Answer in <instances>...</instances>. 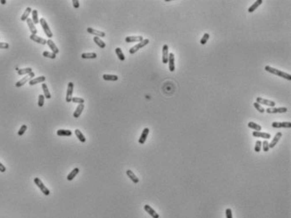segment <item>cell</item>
Returning <instances> with one entry per match:
<instances>
[{
    "label": "cell",
    "instance_id": "6da1fadb",
    "mask_svg": "<svg viewBox=\"0 0 291 218\" xmlns=\"http://www.w3.org/2000/svg\"><path fill=\"white\" fill-rule=\"evenodd\" d=\"M265 70L268 73H271L273 74H275V75H278L279 77H282L284 79H286L288 80H291V75L290 74L286 72H284V71H281L279 69H274L269 65H267L265 66Z\"/></svg>",
    "mask_w": 291,
    "mask_h": 218
},
{
    "label": "cell",
    "instance_id": "7a4b0ae2",
    "mask_svg": "<svg viewBox=\"0 0 291 218\" xmlns=\"http://www.w3.org/2000/svg\"><path fill=\"white\" fill-rule=\"evenodd\" d=\"M149 43H150V40H149V39H143L142 42H139L138 44H136L135 46H133V48H131L130 50H129V53H131V54L135 53V52H138L139 49L143 48V47H145V46L148 45Z\"/></svg>",
    "mask_w": 291,
    "mask_h": 218
},
{
    "label": "cell",
    "instance_id": "3957f363",
    "mask_svg": "<svg viewBox=\"0 0 291 218\" xmlns=\"http://www.w3.org/2000/svg\"><path fill=\"white\" fill-rule=\"evenodd\" d=\"M39 23H40L41 25V27H42V29H43V31L45 32V34H46V36H47V37L51 38V37L53 36V34H52V31L50 30V27H49V25H47V21H46V20H45L44 18H41L40 20H39Z\"/></svg>",
    "mask_w": 291,
    "mask_h": 218
},
{
    "label": "cell",
    "instance_id": "277c9868",
    "mask_svg": "<svg viewBox=\"0 0 291 218\" xmlns=\"http://www.w3.org/2000/svg\"><path fill=\"white\" fill-rule=\"evenodd\" d=\"M34 183L37 185V187L41 189V191L45 194V195H49V194H50V190L47 189L45 185H44V183H42V181H41L40 178H34Z\"/></svg>",
    "mask_w": 291,
    "mask_h": 218
},
{
    "label": "cell",
    "instance_id": "5b68a950",
    "mask_svg": "<svg viewBox=\"0 0 291 218\" xmlns=\"http://www.w3.org/2000/svg\"><path fill=\"white\" fill-rule=\"evenodd\" d=\"M33 77H35V73L34 72H31V74H26L24 78H22L20 80H19L15 84V86L16 87H21V86H23L25 83H27L28 81H30L31 80H32Z\"/></svg>",
    "mask_w": 291,
    "mask_h": 218
},
{
    "label": "cell",
    "instance_id": "8992f818",
    "mask_svg": "<svg viewBox=\"0 0 291 218\" xmlns=\"http://www.w3.org/2000/svg\"><path fill=\"white\" fill-rule=\"evenodd\" d=\"M73 93V82H69V83L68 84L67 94H66V102H72Z\"/></svg>",
    "mask_w": 291,
    "mask_h": 218
},
{
    "label": "cell",
    "instance_id": "52a82bcc",
    "mask_svg": "<svg viewBox=\"0 0 291 218\" xmlns=\"http://www.w3.org/2000/svg\"><path fill=\"white\" fill-rule=\"evenodd\" d=\"M273 128L279 129V128H290L291 123L290 122H273L272 123Z\"/></svg>",
    "mask_w": 291,
    "mask_h": 218
},
{
    "label": "cell",
    "instance_id": "ba28073f",
    "mask_svg": "<svg viewBox=\"0 0 291 218\" xmlns=\"http://www.w3.org/2000/svg\"><path fill=\"white\" fill-rule=\"evenodd\" d=\"M257 103L259 104H264V105H267V106H270L272 108L275 107V102H273V101H270V100H267V99H263L262 97H256V102Z\"/></svg>",
    "mask_w": 291,
    "mask_h": 218
},
{
    "label": "cell",
    "instance_id": "9c48e42d",
    "mask_svg": "<svg viewBox=\"0 0 291 218\" xmlns=\"http://www.w3.org/2000/svg\"><path fill=\"white\" fill-rule=\"evenodd\" d=\"M169 59V47L167 44H165L162 48V62L163 63H167Z\"/></svg>",
    "mask_w": 291,
    "mask_h": 218
},
{
    "label": "cell",
    "instance_id": "30bf717a",
    "mask_svg": "<svg viewBox=\"0 0 291 218\" xmlns=\"http://www.w3.org/2000/svg\"><path fill=\"white\" fill-rule=\"evenodd\" d=\"M265 112H267L268 113H284V112H288V108H268L267 110H265Z\"/></svg>",
    "mask_w": 291,
    "mask_h": 218
},
{
    "label": "cell",
    "instance_id": "8fae6325",
    "mask_svg": "<svg viewBox=\"0 0 291 218\" xmlns=\"http://www.w3.org/2000/svg\"><path fill=\"white\" fill-rule=\"evenodd\" d=\"M87 31H88L90 34H92L94 36H97V37H105V33L104 31H98V30H95V29L91 28V27H88V28H87Z\"/></svg>",
    "mask_w": 291,
    "mask_h": 218
},
{
    "label": "cell",
    "instance_id": "7c38bea8",
    "mask_svg": "<svg viewBox=\"0 0 291 218\" xmlns=\"http://www.w3.org/2000/svg\"><path fill=\"white\" fill-rule=\"evenodd\" d=\"M143 209L145 210L146 212L149 213V215H150L153 218H160V215L152 208L151 206H150L149 205H145L143 206Z\"/></svg>",
    "mask_w": 291,
    "mask_h": 218
},
{
    "label": "cell",
    "instance_id": "4fadbf2b",
    "mask_svg": "<svg viewBox=\"0 0 291 218\" xmlns=\"http://www.w3.org/2000/svg\"><path fill=\"white\" fill-rule=\"evenodd\" d=\"M149 133H150V129H149V128H145V129H143V132L141 134V136H140L139 140V143L140 145H143V144L145 143L146 139H147V137H148V135H149Z\"/></svg>",
    "mask_w": 291,
    "mask_h": 218
},
{
    "label": "cell",
    "instance_id": "5bb4252c",
    "mask_svg": "<svg viewBox=\"0 0 291 218\" xmlns=\"http://www.w3.org/2000/svg\"><path fill=\"white\" fill-rule=\"evenodd\" d=\"M143 40V37L142 36H127L125 38V42L130 43V42H140Z\"/></svg>",
    "mask_w": 291,
    "mask_h": 218
},
{
    "label": "cell",
    "instance_id": "9a60e30c",
    "mask_svg": "<svg viewBox=\"0 0 291 218\" xmlns=\"http://www.w3.org/2000/svg\"><path fill=\"white\" fill-rule=\"evenodd\" d=\"M30 39L31 40V41H33V42H37V43H40V44H41V45H45V44H47V40L46 39H44V38H42V37H40V36H38L37 35H31L30 36Z\"/></svg>",
    "mask_w": 291,
    "mask_h": 218
},
{
    "label": "cell",
    "instance_id": "2e32d148",
    "mask_svg": "<svg viewBox=\"0 0 291 218\" xmlns=\"http://www.w3.org/2000/svg\"><path fill=\"white\" fill-rule=\"evenodd\" d=\"M168 63H169V70L171 72H173L175 69V55L174 53L171 52L169 53V59H168Z\"/></svg>",
    "mask_w": 291,
    "mask_h": 218
},
{
    "label": "cell",
    "instance_id": "e0dca14e",
    "mask_svg": "<svg viewBox=\"0 0 291 218\" xmlns=\"http://www.w3.org/2000/svg\"><path fill=\"white\" fill-rule=\"evenodd\" d=\"M47 44L48 45V47L51 48V50H52V52H53V53L56 54V55L59 52V49H58V47L56 46V44L54 43L53 41H52L51 39H48V40H47Z\"/></svg>",
    "mask_w": 291,
    "mask_h": 218
},
{
    "label": "cell",
    "instance_id": "ac0fdd59",
    "mask_svg": "<svg viewBox=\"0 0 291 218\" xmlns=\"http://www.w3.org/2000/svg\"><path fill=\"white\" fill-rule=\"evenodd\" d=\"M45 80H46V77L41 75V76H39V77H36V78L31 80L29 81V84H30V85H35L38 83H44Z\"/></svg>",
    "mask_w": 291,
    "mask_h": 218
},
{
    "label": "cell",
    "instance_id": "d6986e66",
    "mask_svg": "<svg viewBox=\"0 0 291 218\" xmlns=\"http://www.w3.org/2000/svg\"><path fill=\"white\" fill-rule=\"evenodd\" d=\"M252 135L254 137H257V138H264L266 140H268L271 138V134L268 133H264V132H261V131H253L252 132Z\"/></svg>",
    "mask_w": 291,
    "mask_h": 218
},
{
    "label": "cell",
    "instance_id": "ffe728a7",
    "mask_svg": "<svg viewBox=\"0 0 291 218\" xmlns=\"http://www.w3.org/2000/svg\"><path fill=\"white\" fill-rule=\"evenodd\" d=\"M26 22H27L28 27H29V29H30V31H31V34H32V35H36V34H37V29L35 28V24L33 23L32 20H31V19H30V18H28V19H27V20H26Z\"/></svg>",
    "mask_w": 291,
    "mask_h": 218
},
{
    "label": "cell",
    "instance_id": "44dd1931",
    "mask_svg": "<svg viewBox=\"0 0 291 218\" xmlns=\"http://www.w3.org/2000/svg\"><path fill=\"white\" fill-rule=\"evenodd\" d=\"M282 133L281 132H279V133H277L276 134H275V136H274V138L273 139V140L271 141V143L269 144V148L271 149V148H273V147H275V145H277L278 144V142L279 141V140H280V138L282 137Z\"/></svg>",
    "mask_w": 291,
    "mask_h": 218
},
{
    "label": "cell",
    "instance_id": "7402d4cb",
    "mask_svg": "<svg viewBox=\"0 0 291 218\" xmlns=\"http://www.w3.org/2000/svg\"><path fill=\"white\" fill-rule=\"evenodd\" d=\"M84 104H79V106L76 108L74 112H73V118H79L80 115H81L82 112L84 111Z\"/></svg>",
    "mask_w": 291,
    "mask_h": 218
},
{
    "label": "cell",
    "instance_id": "603a6c76",
    "mask_svg": "<svg viewBox=\"0 0 291 218\" xmlns=\"http://www.w3.org/2000/svg\"><path fill=\"white\" fill-rule=\"evenodd\" d=\"M126 173H127V175L128 176V178H129L134 183H139V178L133 173V172H132L131 170H127Z\"/></svg>",
    "mask_w": 291,
    "mask_h": 218
},
{
    "label": "cell",
    "instance_id": "cb8c5ba5",
    "mask_svg": "<svg viewBox=\"0 0 291 218\" xmlns=\"http://www.w3.org/2000/svg\"><path fill=\"white\" fill-rule=\"evenodd\" d=\"M81 58L84 59H94L97 58V54L95 52H84L82 53Z\"/></svg>",
    "mask_w": 291,
    "mask_h": 218
},
{
    "label": "cell",
    "instance_id": "d4e9b609",
    "mask_svg": "<svg viewBox=\"0 0 291 218\" xmlns=\"http://www.w3.org/2000/svg\"><path fill=\"white\" fill-rule=\"evenodd\" d=\"M262 3H263V1H262V0H256V2H255V3H253V4H252V5L250 8H249V9H248V12L249 13L254 12V11L256 10V9H257V8H258V7H259V6H260V5Z\"/></svg>",
    "mask_w": 291,
    "mask_h": 218
},
{
    "label": "cell",
    "instance_id": "484cf974",
    "mask_svg": "<svg viewBox=\"0 0 291 218\" xmlns=\"http://www.w3.org/2000/svg\"><path fill=\"white\" fill-rule=\"evenodd\" d=\"M19 75H26L32 72L31 68H24V69H16Z\"/></svg>",
    "mask_w": 291,
    "mask_h": 218
},
{
    "label": "cell",
    "instance_id": "4316f807",
    "mask_svg": "<svg viewBox=\"0 0 291 218\" xmlns=\"http://www.w3.org/2000/svg\"><path fill=\"white\" fill-rule=\"evenodd\" d=\"M80 172V169L78 168H75L74 169H73L72 170V172H70L69 174L68 175V177H67V179L69 180V181H72L76 176H77V174Z\"/></svg>",
    "mask_w": 291,
    "mask_h": 218
},
{
    "label": "cell",
    "instance_id": "83f0119b",
    "mask_svg": "<svg viewBox=\"0 0 291 218\" xmlns=\"http://www.w3.org/2000/svg\"><path fill=\"white\" fill-rule=\"evenodd\" d=\"M103 79L105 80H110V81H116L118 80V76L116 74H103Z\"/></svg>",
    "mask_w": 291,
    "mask_h": 218
},
{
    "label": "cell",
    "instance_id": "f1b7e54d",
    "mask_svg": "<svg viewBox=\"0 0 291 218\" xmlns=\"http://www.w3.org/2000/svg\"><path fill=\"white\" fill-rule=\"evenodd\" d=\"M31 12H32V9H31V7H27V8L25 9V10H24V12L23 13V14H22V16H21L20 20H21L22 21L27 20V19H28V17H29L30 14H31Z\"/></svg>",
    "mask_w": 291,
    "mask_h": 218
},
{
    "label": "cell",
    "instance_id": "f546056e",
    "mask_svg": "<svg viewBox=\"0 0 291 218\" xmlns=\"http://www.w3.org/2000/svg\"><path fill=\"white\" fill-rule=\"evenodd\" d=\"M247 126L250 129H254L255 131H261V129H262V126L259 125V124H257L256 123H254V122H249L248 124H247Z\"/></svg>",
    "mask_w": 291,
    "mask_h": 218
},
{
    "label": "cell",
    "instance_id": "4dcf8cb0",
    "mask_svg": "<svg viewBox=\"0 0 291 218\" xmlns=\"http://www.w3.org/2000/svg\"><path fill=\"white\" fill-rule=\"evenodd\" d=\"M94 42L96 43L97 46H99L101 48H105V43L100 38V37H97V36H94Z\"/></svg>",
    "mask_w": 291,
    "mask_h": 218
},
{
    "label": "cell",
    "instance_id": "1f68e13d",
    "mask_svg": "<svg viewBox=\"0 0 291 218\" xmlns=\"http://www.w3.org/2000/svg\"><path fill=\"white\" fill-rule=\"evenodd\" d=\"M57 134L58 136H71L72 131L69 129H58L57 131Z\"/></svg>",
    "mask_w": 291,
    "mask_h": 218
},
{
    "label": "cell",
    "instance_id": "d6a6232c",
    "mask_svg": "<svg viewBox=\"0 0 291 218\" xmlns=\"http://www.w3.org/2000/svg\"><path fill=\"white\" fill-rule=\"evenodd\" d=\"M41 87H42V91H43V93H44L43 96L46 97L47 99H50V98L52 97V96H51V93H50V91H49V90H48V88H47V84L43 83V84L41 85Z\"/></svg>",
    "mask_w": 291,
    "mask_h": 218
},
{
    "label": "cell",
    "instance_id": "836d02e7",
    "mask_svg": "<svg viewBox=\"0 0 291 218\" xmlns=\"http://www.w3.org/2000/svg\"><path fill=\"white\" fill-rule=\"evenodd\" d=\"M75 134H76V136H77V138H79V140H80V142H82V143H84L85 141H86V139H85V137H84V135L83 134L81 133V131L80 130V129H75Z\"/></svg>",
    "mask_w": 291,
    "mask_h": 218
},
{
    "label": "cell",
    "instance_id": "e575fe53",
    "mask_svg": "<svg viewBox=\"0 0 291 218\" xmlns=\"http://www.w3.org/2000/svg\"><path fill=\"white\" fill-rule=\"evenodd\" d=\"M115 51H116V56L118 57V59H119L121 61L125 60V56H124V54H123L122 49L120 48H116L115 49Z\"/></svg>",
    "mask_w": 291,
    "mask_h": 218
},
{
    "label": "cell",
    "instance_id": "d590c367",
    "mask_svg": "<svg viewBox=\"0 0 291 218\" xmlns=\"http://www.w3.org/2000/svg\"><path fill=\"white\" fill-rule=\"evenodd\" d=\"M31 14H32V19L31 20H32L33 23L34 24H38L40 19L38 18V12H37V10H33L32 12H31Z\"/></svg>",
    "mask_w": 291,
    "mask_h": 218
},
{
    "label": "cell",
    "instance_id": "8d00e7d4",
    "mask_svg": "<svg viewBox=\"0 0 291 218\" xmlns=\"http://www.w3.org/2000/svg\"><path fill=\"white\" fill-rule=\"evenodd\" d=\"M42 55H43V57H45V58L52 59H56V57H57V55L54 54L53 52H47V51L43 52Z\"/></svg>",
    "mask_w": 291,
    "mask_h": 218
},
{
    "label": "cell",
    "instance_id": "74e56055",
    "mask_svg": "<svg viewBox=\"0 0 291 218\" xmlns=\"http://www.w3.org/2000/svg\"><path fill=\"white\" fill-rule=\"evenodd\" d=\"M209 33H204V35L203 36V37L200 40V44L201 45H205L208 42V40L209 39Z\"/></svg>",
    "mask_w": 291,
    "mask_h": 218
},
{
    "label": "cell",
    "instance_id": "f35d334b",
    "mask_svg": "<svg viewBox=\"0 0 291 218\" xmlns=\"http://www.w3.org/2000/svg\"><path fill=\"white\" fill-rule=\"evenodd\" d=\"M44 102H45V97L43 95H39V97H38V107H40V108L43 107Z\"/></svg>",
    "mask_w": 291,
    "mask_h": 218
},
{
    "label": "cell",
    "instance_id": "ab89813d",
    "mask_svg": "<svg viewBox=\"0 0 291 218\" xmlns=\"http://www.w3.org/2000/svg\"><path fill=\"white\" fill-rule=\"evenodd\" d=\"M253 106H254V107H255V108H256V110L259 112H261V113H263V112H265V109L263 108V107H262V106H261L259 103H257V102H256L253 103Z\"/></svg>",
    "mask_w": 291,
    "mask_h": 218
},
{
    "label": "cell",
    "instance_id": "60d3db41",
    "mask_svg": "<svg viewBox=\"0 0 291 218\" xmlns=\"http://www.w3.org/2000/svg\"><path fill=\"white\" fill-rule=\"evenodd\" d=\"M72 102L73 103H79V104H84V100L83 98H80V97H73Z\"/></svg>",
    "mask_w": 291,
    "mask_h": 218
},
{
    "label": "cell",
    "instance_id": "b9f144b4",
    "mask_svg": "<svg viewBox=\"0 0 291 218\" xmlns=\"http://www.w3.org/2000/svg\"><path fill=\"white\" fill-rule=\"evenodd\" d=\"M262 147L263 149V151L268 152V151H269V149H270L269 148V143H268V140H264L263 143H262Z\"/></svg>",
    "mask_w": 291,
    "mask_h": 218
},
{
    "label": "cell",
    "instance_id": "7bdbcfd3",
    "mask_svg": "<svg viewBox=\"0 0 291 218\" xmlns=\"http://www.w3.org/2000/svg\"><path fill=\"white\" fill-rule=\"evenodd\" d=\"M26 129H27V126H26L25 124H23V125L20 127V129H19V131H18V135H19V136H22L24 134V132L26 131Z\"/></svg>",
    "mask_w": 291,
    "mask_h": 218
},
{
    "label": "cell",
    "instance_id": "ee69618b",
    "mask_svg": "<svg viewBox=\"0 0 291 218\" xmlns=\"http://www.w3.org/2000/svg\"><path fill=\"white\" fill-rule=\"evenodd\" d=\"M262 141L261 140H257L256 142V145H255V148H254V151L256 152H260L261 149H262Z\"/></svg>",
    "mask_w": 291,
    "mask_h": 218
},
{
    "label": "cell",
    "instance_id": "f6af8a7d",
    "mask_svg": "<svg viewBox=\"0 0 291 218\" xmlns=\"http://www.w3.org/2000/svg\"><path fill=\"white\" fill-rule=\"evenodd\" d=\"M225 215H226V218H233L232 211H231V209H230V208L226 209V211H225Z\"/></svg>",
    "mask_w": 291,
    "mask_h": 218
},
{
    "label": "cell",
    "instance_id": "bcb514c9",
    "mask_svg": "<svg viewBox=\"0 0 291 218\" xmlns=\"http://www.w3.org/2000/svg\"><path fill=\"white\" fill-rule=\"evenodd\" d=\"M10 48L9 43L7 42H0V49H8Z\"/></svg>",
    "mask_w": 291,
    "mask_h": 218
},
{
    "label": "cell",
    "instance_id": "7dc6e473",
    "mask_svg": "<svg viewBox=\"0 0 291 218\" xmlns=\"http://www.w3.org/2000/svg\"><path fill=\"white\" fill-rule=\"evenodd\" d=\"M72 3H73V6L74 9H79L80 8V2H79V0H73Z\"/></svg>",
    "mask_w": 291,
    "mask_h": 218
},
{
    "label": "cell",
    "instance_id": "c3c4849f",
    "mask_svg": "<svg viewBox=\"0 0 291 218\" xmlns=\"http://www.w3.org/2000/svg\"><path fill=\"white\" fill-rule=\"evenodd\" d=\"M5 171H6V168L0 162V172H4Z\"/></svg>",
    "mask_w": 291,
    "mask_h": 218
},
{
    "label": "cell",
    "instance_id": "681fc988",
    "mask_svg": "<svg viewBox=\"0 0 291 218\" xmlns=\"http://www.w3.org/2000/svg\"><path fill=\"white\" fill-rule=\"evenodd\" d=\"M0 3H1V4H5L6 3V0H1Z\"/></svg>",
    "mask_w": 291,
    "mask_h": 218
}]
</instances>
